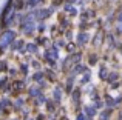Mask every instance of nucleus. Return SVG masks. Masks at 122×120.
Listing matches in <instances>:
<instances>
[{
    "instance_id": "1",
    "label": "nucleus",
    "mask_w": 122,
    "mask_h": 120,
    "mask_svg": "<svg viewBox=\"0 0 122 120\" xmlns=\"http://www.w3.org/2000/svg\"><path fill=\"white\" fill-rule=\"evenodd\" d=\"M12 37H14V34H12V32H5V36H2V39H0V45L6 46L9 42H11Z\"/></svg>"
}]
</instances>
